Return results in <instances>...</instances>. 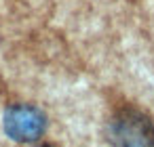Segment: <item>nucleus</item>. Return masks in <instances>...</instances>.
<instances>
[{
    "label": "nucleus",
    "instance_id": "nucleus-1",
    "mask_svg": "<svg viewBox=\"0 0 154 147\" xmlns=\"http://www.w3.org/2000/svg\"><path fill=\"white\" fill-rule=\"evenodd\" d=\"M106 139L112 147H154V122L135 107H120L108 120Z\"/></svg>",
    "mask_w": 154,
    "mask_h": 147
},
{
    "label": "nucleus",
    "instance_id": "nucleus-2",
    "mask_svg": "<svg viewBox=\"0 0 154 147\" xmlns=\"http://www.w3.org/2000/svg\"><path fill=\"white\" fill-rule=\"evenodd\" d=\"M47 130V116L28 103H15L5 111V132L19 143H32Z\"/></svg>",
    "mask_w": 154,
    "mask_h": 147
},
{
    "label": "nucleus",
    "instance_id": "nucleus-3",
    "mask_svg": "<svg viewBox=\"0 0 154 147\" xmlns=\"http://www.w3.org/2000/svg\"><path fill=\"white\" fill-rule=\"evenodd\" d=\"M32 147H57V145H53V143H38V145H32Z\"/></svg>",
    "mask_w": 154,
    "mask_h": 147
}]
</instances>
